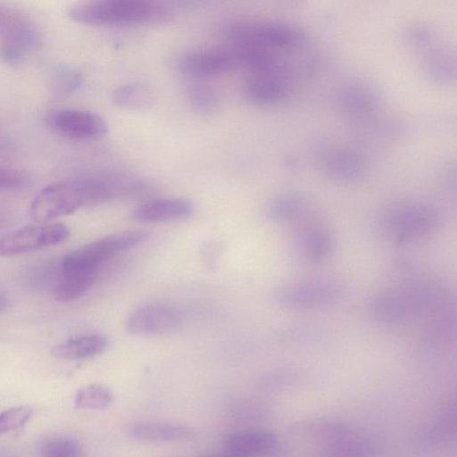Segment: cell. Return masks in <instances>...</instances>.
Returning <instances> with one entry per match:
<instances>
[{"label": "cell", "instance_id": "obj_8", "mask_svg": "<svg viewBox=\"0 0 457 457\" xmlns=\"http://www.w3.org/2000/svg\"><path fill=\"white\" fill-rule=\"evenodd\" d=\"M0 35L4 38L0 57L10 63L21 60L38 42L37 32L28 20L1 6Z\"/></svg>", "mask_w": 457, "mask_h": 457}, {"label": "cell", "instance_id": "obj_30", "mask_svg": "<svg viewBox=\"0 0 457 457\" xmlns=\"http://www.w3.org/2000/svg\"><path fill=\"white\" fill-rule=\"evenodd\" d=\"M10 305V300L5 293L0 291V313L5 311Z\"/></svg>", "mask_w": 457, "mask_h": 457}, {"label": "cell", "instance_id": "obj_5", "mask_svg": "<svg viewBox=\"0 0 457 457\" xmlns=\"http://www.w3.org/2000/svg\"><path fill=\"white\" fill-rule=\"evenodd\" d=\"M148 237L147 231L139 229L104 236L67 254L61 263V272L97 273L104 262L118 253L144 243Z\"/></svg>", "mask_w": 457, "mask_h": 457}, {"label": "cell", "instance_id": "obj_11", "mask_svg": "<svg viewBox=\"0 0 457 457\" xmlns=\"http://www.w3.org/2000/svg\"><path fill=\"white\" fill-rule=\"evenodd\" d=\"M179 66L184 73L197 77L217 75L239 67L230 49L188 53L181 58Z\"/></svg>", "mask_w": 457, "mask_h": 457}, {"label": "cell", "instance_id": "obj_23", "mask_svg": "<svg viewBox=\"0 0 457 457\" xmlns=\"http://www.w3.org/2000/svg\"><path fill=\"white\" fill-rule=\"evenodd\" d=\"M305 209L304 201L298 196L286 195L273 200L268 206V216L278 222L297 219Z\"/></svg>", "mask_w": 457, "mask_h": 457}, {"label": "cell", "instance_id": "obj_19", "mask_svg": "<svg viewBox=\"0 0 457 457\" xmlns=\"http://www.w3.org/2000/svg\"><path fill=\"white\" fill-rule=\"evenodd\" d=\"M96 273L60 272L54 288V296L60 302L74 301L84 295L93 286Z\"/></svg>", "mask_w": 457, "mask_h": 457}, {"label": "cell", "instance_id": "obj_31", "mask_svg": "<svg viewBox=\"0 0 457 457\" xmlns=\"http://www.w3.org/2000/svg\"><path fill=\"white\" fill-rule=\"evenodd\" d=\"M120 3L126 4H145L153 3V0H112Z\"/></svg>", "mask_w": 457, "mask_h": 457}, {"label": "cell", "instance_id": "obj_26", "mask_svg": "<svg viewBox=\"0 0 457 457\" xmlns=\"http://www.w3.org/2000/svg\"><path fill=\"white\" fill-rule=\"evenodd\" d=\"M40 452L47 457H76L82 454L80 445L70 437L48 439L42 444Z\"/></svg>", "mask_w": 457, "mask_h": 457}, {"label": "cell", "instance_id": "obj_3", "mask_svg": "<svg viewBox=\"0 0 457 457\" xmlns=\"http://www.w3.org/2000/svg\"><path fill=\"white\" fill-rule=\"evenodd\" d=\"M439 223L436 210L430 205L404 202L382 210L377 217L380 232L398 243H415L432 235Z\"/></svg>", "mask_w": 457, "mask_h": 457}, {"label": "cell", "instance_id": "obj_14", "mask_svg": "<svg viewBox=\"0 0 457 457\" xmlns=\"http://www.w3.org/2000/svg\"><path fill=\"white\" fill-rule=\"evenodd\" d=\"M245 93L247 99L256 105L272 106L286 98L287 88L275 71H262L254 72L246 81Z\"/></svg>", "mask_w": 457, "mask_h": 457}, {"label": "cell", "instance_id": "obj_21", "mask_svg": "<svg viewBox=\"0 0 457 457\" xmlns=\"http://www.w3.org/2000/svg\"><path fill=\"white\" fill-rule=\"evenodd\" d=\"M300 246L312 261H321L332 251L333 240L324 228L315 227L304 230L300 236Z\"/></svg>", "mask_w": 457, "mask_h": 457}, {"label": "cell", "instance_id": "obj_22", "mask_svg": "<svg viewBox=\"0 0 457 457\" xmlns=\"http://www.w3.org/2000/svg\"><path fill=\"white\" fill-rule=\"evenodd\" d=\"M341 108L354 115H364L371 112L376 105L373 94L361 87H350L338 96Z\"/></svg>", "mask_w": 457, "mask_h": 457}, {"label": "cell", "instance_id": "obj_18", "mask_svg": "<svg viewBox=\"0 0 457 457\" xmlns=\"http://www.w3.org/2000/svg\"><path fill=\"white\" fill-rule=\"evenodd\" d=\"M107 346L108 340L101 335H83L56 345L52 354L63 360H80L96 356Z\"/></svg>", "mask_w": 457, "mask_h": 457}, {"label": "cell", "instance_id": "obj_4", "mask_svg": "<svg viewBox=\"0 0 457 457\" xmlns=\"http://www.w3.org/2000/svg\"><path fill=\"white\" fill-rule=\"evenodd\" d=\"M294 437L307 439L308 445L332 454L365 453L373 448L371 442L345 423L313 420L293 428Z\"/></svg>", "mask_w": 457, "mask_h": 457}, {"label": "cell", "instance_id": "obj_10", "mask_svg": "<svg viewBox=\"0 0 457 457\" xmlns=\"http://www.w3.org/2000/svg\"><path fill=\"white\" fill-rule=\"evenodd\" d=\"M54 129L62 135L76 139H96L108 131V124L100 115L79 110H63L53 118Z\"/></svg>", "mask_w": 457, "mask_h": 457}, {"label": "cell", "instance_id": "obj_17", "mask_svg": "<svg viewBox=\"0 0 457 457\" xmlns=\"http://www.w3.org/2000/svg\"><path fill=\"white\" fill-rule=\"evenodd\" d=\"M129 436L140 442H173L190 438L195 432L191 428L170 423L137 422L129 428Z\"/></svg>", "mask_w": 457, "mask_h": 457}, {"label": "cell", "instance_id": "obj_25", "mask_svg": "<svg viewBox=\"0 0 457 457\" xmlns=\"http://www.w3.org/2000/svg\"><path fill=\"white\" fill-rule=\"evenodd\" d=\"M188 99L198 112H211L217 108L219 94L216 88L205 82H195L188 88Z\"/></svg>", "mask_w": 457, "mask_h": 457}, {"label": "cell", "instance_id": "obj_2", "mask_svg": "<svg viewBox=\"0 0 457 457\" xmlns=\"http://www.w3.org/2000/svg\"><path fill=\"white\" fill-rule=\"evenodd\" d=\"M71 20L95 27L124 28L161 23L169 20L168 12L154 3L125 4L112 0H90L74 6Z\"/></svg>", "mask_w": 457, "mask_h": 457}, {"label": "cell", "instance_id": "obj_20", "mask_svg": "<svg viewBox=\"0 0 457 457\" xmlns=\"http://www.w3.org/2000/svg\"><path fill=\"white\" fill-rule=\"evenodd\" d=\"M154 92L141 83H128L117 87L112 94L113 103L126 110L141 111L154 103Z\"/></svg>", "mask_w": 457, "mask_h": 457}, {"label": "cell", "instance_id": "obj_28", "mask_svg": "<svg viewBox=\"0 0 457 457\" xmlns=\"http://www.w3.org/2000/svg\"><path fill=\"white\" fill-rule=\"evenodd\" d=\"M30 182L29 174L24 170L10 167H0V189H22L27 187Z\"/></svg>", "mask_w": 457, "mask_h": 457}, {"label": "cell", "instance_id": "obj_7", "mask_svg": "<svg viewBox=\"0 0 457 457\" xmlns=\"http://www.w3.org/2000/svg\"><path fill=\"white\" fill-rule=\"evenodd\" d=\"M182 323L180 311L167 303L151 302L131 312L125 329L133 335H162L175 331Z\"/></svg>", "mask_w": 457, "mask_h": 457}, {"label": "cell", "instance_id": "obj_29", "mask_svg": "<svg viewBox=\"0 0 457 457\" xmlns=\"http://www.w3.org/2000/svg\"><path fill=\"white\" fill-rule=\"evenodd\" d=\"M54 81L62 91H71L79 87L82 76L79 71L71 67L61 66L54 72Z\"/></svg>", "mask_w": 457, "mask_h": 457}, {"label": "cell", "instance_id": "obj_27", "mask_svg": "<svg viewBox=\"0 0 457 457\" xmlns=\"http://www.w3.org/2000/svg\"><path fill=\"white\" fill-rule=\"evenodd\" d=\"M32 411L26 406L12 407L0 413V435L23 427Z\"/></svg>", "mask_w": 457, "mask_h": 457}, {"label": "cell", "instance_id": "obj_13", "mask_svg": "<svg viewBox=\"0 0 457 457\" xmlns=\"http://www.w3.org/2000/svg\"><path fill=\"white\" fill-rule=\"evenodd\" d=\"M194 210V203L186 197L158 198L139 205L133 217L140 222L160 223L186 219Z\"/></svg>", "mask_w": 457, "mask_h": 457}, {"label": "cell", "instance_id": "obj_15", "mask_svg": "<svg viewBox=\"0 0 457 457\" xmlns=\"http://www.w3.org/2000/svg\"><path fill=\"white\" fill-rule=\"evenodd\" d=\"M277 436L266 430H252L233 434L225 440L226 450L233 455H262L278 449Z\"/></svg>", "mask_w": 457, "mask_h": 457}, {"label": "cell", "instance_id": "obj_16", "mask_svg": "<svg viewBox=\"0 0 457 457\" xmlns=\"http://www.w3.org/2000/svg\"><path fill=\"white\" fill-rule=\"evenodd\" d=\"M412 298L400 292L389 291L378 295L372 303L373 313L382 321L403 323L414 314Z\"/></svg>", "mask_w": 457, "mask_h": 457}, {"label": "cell", "instance_id": "obj_6", "mask_svg": "<svg viewBox=\"0 0 457 457\" xmlns=\"http://www.w3.org/2000/svg\"><path fill=\"white\" fill-rule=\"evenodd\" d=\"M69 236V228L60 222L25 226L0 238V256H13L56 245Z\"/></svg>", "mask_w": 457, "mask_h": 457}, {"label": "cell", "instance_id": "obj_12", "mask_svg": "<svg viewBox=\"0 0 457 457\" xmlns=\"http://www.w3.org/2000/svg\"><path fill=\"white\" fill-rule=\"evenodd\" d=\"M321 166L324 172L331 179L351 182L365 173L367 163L364 157L355 150L336 146L324 152Z\"/></svg>", "mask_w": 457, "mask_h": 457}, {"label": "cell", "instance_id": "obj_24", "mask_svg": "<svg viewBox=\"0 0 457 457\" xmlns=\"http://www.w3.org/2000/svg\"><path fill=\"white\" fill-rule=\"evenodd\" d=\"M112 400V392L102 385H88L79 389L75 395V405L80 409L104 410Z\"/></svg>", "mask_w": 457, "mask_h": 457}, {"label": "cell", "instance_id": "obj_1", "mask_svg": "<svg viewBox=\"0 0 457 457\" xmlns=\"http://www.w3.org/2000/svg\"><path fill=\"white\" fill-rule=\"evenodd\" d=\"M113 193L114 187L101 179L56 182L46 187L35 196L29 208L30 216L37 223L50 222L84 206L105 202Z\"/></svg>", "mask_w": 457, "mask_h": 457}, {"label": "cell", "instance_id": "obj_9", "mask_svg": "<svg viewBox=\"0 0 457 457\" xmlns=\"http://www.w3.org/2000/svg\"><path fill=\"white\" fill-rule=\"evenodd\" d=\"M341 295L342 287L336 282L314 280L284 287L278 293V299L290 308L311 309L330 304Z\"/></svg>", "mask_w": 457, "mask_h": 457}]
</instances>
